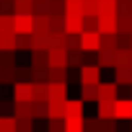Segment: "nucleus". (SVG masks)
<instances>
[{"mask_svg":"<svg viewBox=\"0 0 132 132\" xmlns=\"http://www.w3.org/2000/svg\"><path fill=\"white\" fill-rule=\"evenodd\" d=\"M65 31L68 34H83L86 31V16L83 13H65Z\"/></svg>","mask_w":132,"mask_h":132,"instance_id":"obj_1","label":"nucleus"},{"mask_svg":"<svg viewBox=\"0 0 132 132\" xmlns=\"http://www.w3.org/2000/svg\"><path fill=\"white\" fill-rule=\"evenodd\" d=\"M80 83H88V86H98L101 83V68L96 62H88L80 68Z\"/></svg>","mask_w":132,"mask_h":132,"instance_id":"obj_2","label":"nucleus"},{"mask_svg":"<svg viewBox=\"0 0 132 132\" xmlns=\"http://www.w3.org/2000/svg\"><path fill=\"white\" fill-rule=\"evenodd\" d=\"M21 101H34V83L16 80V86H13V104H21Z\"/></svg>","mask_w":132,"mask_h":132,"instance_id":"obj_3","label":"nucleus"},{"mask_svg":"<svg viewBox=\"0 0 132 132\" xmlns=\"http://www.w3.org/2000/svg\"><path fill=\"white\" fill-rule=\"evenodd\" d=\"M80 47H83V52H98L101 49V34L98 31H83L80 34Z\"/></svg>","mask_w":132,"mask_h":132,"instance_id":"obj_4","label":"nucleus"},{"mask_svg":"<svg viewBox=\"0 0 132 132\" xmlns=\"http://www.w3.org/2000/svg\"><path fill=\"white\" fill-rule=\"evenodd\" d=\"M117 80H101L98 83V101H117Z\"/></svg>","mask_w":132,"mask_h":132,"instance_id":"obj_5","label":"nucleus"},{"mask_svg":"<svg viewBox=\"0 0 132 132\" xmlns=\"http://www.w3.org/2000/svg\"><path fill=\"white\" fill-rule=\"evenodd\" d=\"M16 34H34V16H13Z\"/></svg>","mask_w":132,"mask_h":132,"instance_id":"obj_6","label":"nucleus"},{"mask_svg":"<svg viewBox=\"0 0 132 132\" xmlns=\"http://www.w3.org/2000/svg\"><path fill=\"white\" fill-rule=\"evenodd\" d=\"M65 109H68V98L65 101H49L47 104V119H65Z\"/></svg>","mask_w":132,"mask_h":132,"instance_id":"obj_7","label":"nucleus"},{"mask_svg":"<svg viewBox=\"0 0 132 132\" xmlns=\"http://www.w3.org/2000/svg\"><path fill=\"white\" fill-rule=\"evenodd\" d=\"M83 117V98H68L65 119H80Z\"/></svg>","mask_w":132,"mask_h":132,"instance_id":"obj_8","label":"nucleus"},{"mask_svg":"<svg viewBox=\"0 0 132 132\" xmlns=\"http://www.w3.org/2000/svg\"><path fill=\"white\" fill-rule=\"evenodd\" d=\"M49 68H68V49H49Z\"/></svg>","mask_w":132,"mask_h":132,"instance_id":"obj_9","label":"nucleus"},{"mask_svg":"<svg viewBox=\"0 0 132 132\" xmlns=\"http://www.w3.org/2000/svg\"><path fill=\"white\" fill-rule=\"evenodd\" d=\"M96 65L98 68H117V52H106V49H98L96 52Z\"/></svg>","mask_w":132,"mask_h":132,"instance_id":"obj_10","label":"nucleus"},{"mask_svg":"<svg viewBox=\"0 0 132 132\" xmlns=\"http://www.w3.org/2000/svg\"><path fill=\"white\" fill-rule=\"evenodd\" d=\"M101 119H117V101H96Z\"/></svg>","mask_w":132,"mask_h":132,"instance_id":"obj_11","label":"nucleus"},{"mask_svg":"<svg viewBox=\"0 0 132 132\" xmlns=\"http://www.w3.org/2000/svg\"><path fill=\"white\" fill-rule=\"evenodd\" d=\"M13 16H34V0H13Z\"/></svg>","mask_w":132,"mask_h":132,"instance_id":"obj_12","label":"nucleus"},{"mask_svg":"<svg viewBox=\"0 0 132 132\" xmlns=\"http://www.w3.org/2000/svg\"><path fill=\"white\" fill-rule=\"evenodd\" d=\"M68 98V83H49V101H65Z\"/></svg>","mask_w":132,"mask_h":132,"instance_id":"obj_13","label":"nucleus"},{"mask_svg":"<svg viewBox=\"0 0 132 132\" xmlns=\"http://www.w3.org/2000/svg\"><path fill=\"white\" fill-rule=\"evenodd\" d=\"M13 109H16V119H34V104L31 101L13 104Z\"/></svg>","mask_w":132,"mask_h":132,"instance_id":"obj_14","label":"nucleus"},{"mask_svg":"<svg viewBox=\"0 0 132 132\" xmlns=\"http://www.w3.org/2000/svg\"><path fill=\"white\" fill-rule=\"evenodd\" d=\"M117 119H132V98H117Z\"/></svg>","mask_w":132,"mask_h":132,"instance_id":"obj_15","label":"nucleus"},{"mask_svg":"<svg viewBox=\"0 0 132 132\" xmlns=\"http://www.w3.org/2000/svg\"><path fill=\"white\" fill-rule=\"evenodd\" d=\"M52 31V18L49 16H34V34H49Z\"/></svg>","mask_w":132,"mask_h":132,"instance_id":"obj_16","label":"nucleus"},{"mask_svg":"<svg viewBox=\"0 0 132 132\" xmlns=\"http://www.w3.org/2000/svg\"><path fill=\"white\" fill-rule=\"evenodd\" d=\"M31 68L34 70H42V68H49V52H31Z\"/></svg>","mask_w":132,"mask_h":132,"instance_id":"obj_17","label":"nucleus"},{"mask_svg":"<svg viewBox=\"0 0 132 132\" xmlns=\"http://www.w3.org/2000/svg\"><path fill=\"white\" fill-rule=\"evenodd\" d=\"M34 101L49 104V83H34Z\"/></svg>","mask_w":132,"mask_h":132,"instance_id":"obj_18","label":"nucleus"},{"mask_svg":"<svg viewBox=\"0 0 132 132\" xmlns=\"http://www.w3.org/2000/svg\"><path fill=\"white\" fill-rule=\"evenodd\" d=\"M119 13V0H98V16Z\"/></svg>","mask_w":132,"mask_h":132,"instance_id":"obj_19","label":"nucleus"},{"mask_svg":"<svg viewBox=\"0 0 132 132\" xmlns=\"http://www.w3.org/2000/svg\"><path fill=\"white\" fill-rule=\"evenodd\" d=\"M86 60H88V57H86L83 49H78V52H68V68H83V65H88Z\"/></svg>","mask_w":132,"mask_h":132,"instance_id":"obj_20","label":"nucleus"},{"mask_svg":"<svg viewBox=\"0 0 132 132\" xmlns=\"http://www.w3.org/2000/svg\"><path fill=\"white\" fill-rule=\"evenodd\" d=\"M0 52H16V31L0 34Z\"/></svg>","mask_w":132,"mask_h":132,"instance_id":"obj_21","label":"nucleus"},{"mask_svg":"<svg viewBox=\"0 0 132 132\" xmlns=\"http://www.w3.org/2000/svg\"><path fill=\"white\" fill-rule=\"evenodd\" d=\"M101 49H106V52H117V49H119L117 34H101Z\"/></svg>","mask_w":132,"mask_h":132,"instance_id":"obj_22","label":"nucleus"},{"mask_svg":"<svg viewBox=\"0 0 132 132\" xmlns=\"http://www.w3.org/2000/svg\"><path fill=\"white\" fill-rule=\"evenodd\" d=\"M80 98L83 101H98V86H88V83H80Z\"/></svg>","mask_w":132,"mask_h":132,"instance_id":"obj_23","label":"nucleus"},{"mask_svg":"<svg viewBox=\"0 0 132 132\" xmlns=\"http://www.w3.org/2000/svg\"><path fill=\"white\" fill-rule=\"evenodd\" d=\"M49 83H68V68H49Z\"/></svg>","mask_w":132,"mask_h":132,"instance_id":"obj_24","label":"nucleus"},{"mask_svg":"<svg viewBox=\"0 0 132 132\" xmlns=\"http://www.w3.org/2000/svg\"><path fill=\"white\" fill-rule=\"evenodd\" d=\"M65 132H86V117H80V119H65Z\"/></svg>","mask_w":132,"mask_h":132,"instance_id":"obj_25","label":"nucleus"},{"mask_svg":"<svg viewBox=\"0 0 132 132\" xmlns=\"http://www.w3.org/2000/svg\"><path fill=\"white\" fill-rule=\"evenodd\" d=\"M13 13H0V34H13Z\"/></svg>","mask_w":132,"mask_h":132,"instance_id":"obj_26","label":"nucleus"},{"mask_svg":"<svg viewBox=\"0 0 132 132\" xmlns=\"http://www.w3.org/2000/svg\"><path fill=\"white\" fill-rule=\"evenodd\" d=\"M114 70H117V86L122 83L132 86V68H114Z\"/></svg>","mask_w":132,"mask_h":132,"instance_id":"obj_27","label":"nucleus"},{"mask_svg":"<svg viewBox=\"0 0 132 132\" xmlns=\"http://www.w3.org/2000/svg\"><path fill=\"white\" fill-rule=\"evenodd\" d=\"M83 16H98V0H83Z\"/></svg>","mask_w":132,"mask_h":132,"instance_id":"obj_28","label":"nucleus"},{"mask_svg":"<svg viewBox=\"0 0 132 132\" xmlns=\"http://www.w3.org/2000/svg\"><path fill=\"white\" fill-rule=\"evenodd\" d=\"M0 132H16V117H0Z\"/></svg>","mask_w":132,"mask_h":132,"instance_id":"obj_29","label":"nucleus"},{"mask_svg":"<svg viewBox=\"0 0 132 132\" xmlns=\"http://www.w3.org/2000/svg\"><path fill=\"white\" fill-rule=\"evenodd\" d=\"M16 49H31V34H16Z\"/></svg>","mask_w":132,"mask_h":132,"instance_id":"obj_30","label":"nucleus"},{"mask_svg":"<svg viewBox=\"0 0 132 132\" xmlns=\"http://www.w3.org/2000/svg\"><path fill=\"white\" fill-rule=\"evenodd\" d=\"M80 47V34H68V52H78Z\"/></svg>","mask_w":132,"mask_h":132,"instance_id":"obj_31","label":"nucleus"},{"mask_svg":"<svg viewBox=\"0 0 132 132\" xmlns=\"http://www.w3.org/2000/svg\"><path fill=\"white\" fill-rule=\"evenodd\" d=\"M47 132H65V119H47Z\"/></svg>","mask_w":132,"mask_h":132,"instance_id":"obj_32","label":"nucleus"},{"mask_svg":"<svg viewBox=\"0 0 132 132\" xmlns=\"http://www.w3.org/2000/svg\"><path fill=\"white\" fill-rule=\"evenodd\" d=\"M34 119H16V132H34Z\"/></svg>","mask_w":132,"mask_h":132,"instance_id":"obj_33","label":"nucleus"},{"mask_svg":"<svg viewBox=\"0 0 132 132\" xmlns=\"http://www.w3.org/2000/svg\"><path fill=\"white\" fill-rule=\"evenodd\" d=\"M119 16H132V0H119Z\"/></svg>","mask_w":132,"mask_h":132,"instance_id":"obj_34","label":"nucleus"},{"mask_svg":"<svg viewBox=\"0 0 132 132\" xmlns=\"http://www.w3.org/2000/svg\"><path fill=\"white\" fill-rule=\"evenodd\" d=\"M86 31H98V16H88L86 18ZM101 34V31H98Z\"/></svg>","mask_w":132,"mask_h":132,"instance_id":"obj_35","label":"nucleus"},{"mask_svg":"<svg viewBox=\"0 0 132 132\" xmlns=\"http://www.w3.org/2000/svg\"><path fill=\"white\" fill-rule=\"evenodd\" d=\"M31 104H34V119L47 117V104H39V101H31Z\"/></svg>","mask_w":132,"mask_h":132,"instance_id":"obj_36","label":"nucleus"},{"mask_svg":"<svg viewBox=\"0 0 132 132\" xmlns=\"http://www.w3.org/2000/svg\"><path fill=\"white\" fill-rule=\"evenodd\" d=\"M101 132H117L114 122H111V119H101Z\"/></svg>","mask_w":132,"mask_h":132,"instance_id":"obj_37","label":"nucleus"},{"mask_svg":"<svg viewBox=\"0 0 132 132\" xmlns=\"http://www.w3.org/2000/svg\"><path fill=\"white\" fill-rule=\"evenodd\" d=\"M34 3H42V0H34Z\"/></svg>","mask_w":132,"mask_h":132,"instance_id":"obj_38","label":"nucleus"},{"mask_svg":"<svg viewBox=\"0 0 132 132\" xmlns=\"http://www.w3.org/2000/svg\"><path fill=\"white\" fill-rule=\"evenodd\" d=\"M129 88H132V86H129ZM129 98H132V96H129Z\"/></svg>","mask_w":132,"mask_h":132,"instance_id":"obj_39","label":"nucleus"},{"mask_svg":"<svg viewBox=\"0 0 132 132\" xmlns=\"http://www.w3.org/2000/svg\"><path fill=\"white\" fill-rule=\"evenodd\" d=\"M11 3H13V0H11Z\"/></svg>","mask_w":132,"mask_h":132,"instance_id":"obj_40","label":"nucleus"}]
</instances>
